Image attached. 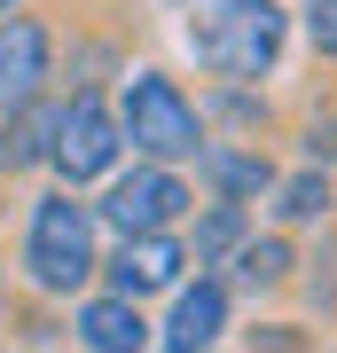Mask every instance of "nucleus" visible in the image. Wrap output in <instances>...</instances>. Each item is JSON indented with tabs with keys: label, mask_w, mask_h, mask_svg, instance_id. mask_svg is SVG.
<instances>
[{
	"label": "nucleus",
	"mask_w": 337,
	"mask_h": 353,
	"mask_svg": "<svg viewBox=\"0 0 337 353\" xmlns=\"http://www.w3.org/2000/svg\"><path fill=\"white\" fill-rule=\"evenodd\" d=\"M322 338H314L306 322H251V353H314Z\"/></svg>",
	"instance_id": "17"
},
{
	"label": "nucleus",
	"mask_w": 337,
	"mask_h": 353,
	"mask_svg": "<svg viewBox=\"0 0 337 353\" xmlns=\"http://www.w3.org/2000/svg\"><path fill=\"white\" fill-rule=\"evenodd\" d=\"M125 165V126H118V102L110 94H63V126H55V157L48 181L55 189H102Z\"/></svg>",
	"instance_id": "5"
},
{
	"label": "nucleus",
	"mask_w": 337,
	"mask_h": 353,
	"mask_svg": "<svg viewBox=\"0 0 337 353\" xmlns=\"http://www.w3.org/2000/svg\"><path fill=\"white\" fill-rule=\"evenodd\" d=\"M55 126H63V94L32 102V110H16V118H0V181L48 173V157H55Z\"/></svg>",
	"instance_id": "12"
},
{
	"label": "nucleus",
	"mask_w": 337,
	"mask_h": 353,
	"mask_svg": "<svg viewBox=\"0 0 337 353\" xmlns=\"http://www.w3.org/2000/svg\"><path fill=\"white\" fill-rule=\"evenodd\" d=\"M188 243L181 236H118L110 252H102V290H118V299L150 306V299H173L188 283Z\"/></svg>",
	"instance_id": "7"
},
{
	"label": "nucleus",
	"mask_w": 337,
	"mask_h": 353,
	"mask_svg": "<svg viewBox=\"0 0 337 353\" xmlns=\"http://www.w3.org/2000/svg\"><path fill=\"white\" fill-rule=\"evenodd\" d=\"M259 236V220H251V204H196V220L181 228L188 259H196V275H212V267H227L243 252V243Z\"/></svg>",
	"instance_id": "14"
},
{
	"label": "nucleus",
	"mask_w": 337,
	"mask_h": 353,
	"mask_svg": "<svg viewBox=\"0 0 337 353\" xmlns=\"http://www.w3.org/2000/svg\"><path fill=\"white\" fill-rule=\"evenodd\" d=\"M16 283L48 306H79L87 290H102V220L94 196L79 189H39L24 204V243H16Z\"/></svg>",
	"instance_id": "1"
},
{
	"label": "nucleus",
	"mask_w": 337,
	"mask_h": 353,
	"mask_svg": "<svg viewBox=\"0 0 337 353\" xmlns=\"http://www.w3.org/2000/svg\"><path fill=\"white\" fill-rule=\"evenodd\" d=\"M298 290H306V306L322 322H337V220L322 228V243H314V259L298 267Z\"/></svg>",
	"instance_id": "16"
},
{
	"label": "nucleus",
	"mask_w": 337,
	"mask_h": 353,
	"mask_svg": "<svg viewBox=\"0 0 337 353\" xmlns=\"http://www.w3.org/2000/svg\"><path fill=\"white\" fill-rule=\"evenodd\" d=\"M298 150H306V165H322V173L337 165V102H329V110H314L306 126H298Z\"/></svg>",
	"instance_id": "18"
},
{
	"label": "nucleus",
	"mask_w": 337,
	"mask_h": 353,
	"mask_svg": "<svg viewBox=\"0 0 337 353\" xmlns=\"http://www.w3.org/2000/svg\"><path fill=\"white\" fill-rule=\"evenodd\" d=\"M165 8H204V0H165Z\"/></svg>",
	"instance_id": "22"
},
{
	"label": "nucleus",
	"mask_w": 337,
	"mask_h": 353,
	"mask_svg": "<svg viewBox=\"0 0 337 353\" xmlns=\"http://www.w3.org/2000/svg\"><path fill=\"white\" fill-rule=\"evenodd\" d=\"M110 102H118V126H125V157H141V165H173V173H188V165L204 157V141H212L204 102L188 94L165 63H125Z\"/></svg>",
	"instance_id": "3"
},
{
	"label": "nucleus",
	"mask_w": 337,
	"mask_h": 353,
	"mask_svg": "<svg viewBox=\"0 0 337 353\" xmlns=\"http://www.w3.org/2000/svg\"><path fill=\"white\" fill-rule=\"evenodd\" d=\"M71 338H79V353H150L157 322H150V306L118 299V290H87L71 306Z\"/></svg>",
	"instance_id": "10"
},
{
	"label": "nucleus",
	"mask_w": 337,
	"mask_h": 353,
	"mask_svg": "<svg viewBox=\"0 0 337 353\" xmlns=\"http://www.w3.org/2000/svg\"><path fill=\"white\" fill-rule=\"evenodd\" d=\"M298 24H306V48L322 55V63H337V0H306Z\"/></svg>",
	"instance_id": "19"
},
{
	"label": "nucleus",
	"mask_w": 337,
	"mask_h": 353,
	"mask_svg": "<svg viewBox=\"0 0 337 353\" xmlns=\"http://www.w3.org/2000/svg\"><path fill=\"white\" fill-rule=\"evenodd\" d=\"M94 220L110 228V236H181L188 220H196V181L173 173V165H118L110 181H102L94 196Z\"/></svg>",
	"instance_id": "4"
},
{
	"label": "nucleus",
	"mask_w": 337,
	"mask_h": 353,
	"mask_svg": "<svg viewBox=\"0 0 337 353\" xmlns=\"http://www.w3.org/2000/svg\"><path fill=\"white\" fill-rule=\"evenodd\" d=\"M267 212H275L283 236H298V228H322L337 220V173H322V165H298V173H283L275 181V196H267Z\"/></svg>",
	"instance_id": "13"
},
{
	"label": "nucleus",
	"mask_w": 337,
	"mask_h": 353,
	"mask_svg": "<svg viewBox=\"0 0 337 353\" xmlns=\"http://www.w3.org/2000/svg\"><path fill=\"white\" fill-rule=\"evenodd\" d=\"M188 173H196L204 204H267L275 181H283V165L267 157L259 141H204V157L188 165Z\"/></svg>",
	"instance_id": "9"
},
{
	"label": "nucleus",
	"mask_w": 337,
	"mask_h": 353,
	"mask_svg": "<svg viewBox=\"0 0 337 353\" xmlns=\"http://www.w3.org/2000/svg\"><path fill=\"white\" fill-rule=\"evenodd\" d=\"M8 306H16V275L0 267V322H8Z\"/></svg>",
	"instance_id": "20"
},
{
	"label": "nucleus",
	"mask_w": 337,
	"mask_h": 353,
	"mask_svg": "<svg viewBox=\"0 0 337 353\" xmlns=\"http://www.w3.org/2000/svg\"><path fill=\"white\" fill-rule=\"evenodd\" d=\"M55 94V24L48 16H0V118Z\"/></svg>",
	"instance_id": "6"
},
{
	"label": "nucleus",
	"mask_w": 337,
	"mask_h": 353,
	"mask_svg": "<svg viewBox=\"0 0 337 353\" xmlns=\"http://www.w3.org/2000/svg\"><path fill=\"white\" fill-rule=\"evenodd\" d=\"M290 24H298V16H290L283 0H204V8H188L181 48L196 55V71L212 79V87H259V79H275V63H283Z\"/></svg>",
	"instance_id": "2"
},
{
	"label": "nucleus",
	"mask_w": 337,
	"mask_h": 353,
	"mask_svg": "<svg viewBox=\"0 0 337 353\" xmlns=\"http://www.w3.org/2000/svg\"><path fill=\"white\" fill-rule=\"evenodd\" d=\"M212 353H220V345H212Z\"/></svg>",
	"instance_id": "23"
},
{
	"label": "nucleus",
	"mask_w": 337,
	"mask_h": 353,
	"mask_svg": "<svg viewBox=\"0 0 337 353\" xmlns=\"http://www.w3.org/2000/svg\"><path fill=\"white\" fill-rule=\"evenodd\" d=\"M227 322H236V290H227V275H196L173 290V306H165L157 322V345L165 353H212L227 338Z\"/></svg>",
	"instance_id": "8"
},
{
	"label": "nucleus",
	"mask_w": 337,
	"mask_h": 353,
	"mask_svg": "<svg viewBox=\"0 0 337 353\" xmlns=\"http://www.w3.org/2000/svg\"><path fill=\"white\" fill-rule=\"evenodd\" d=\"M8 353H16V345H8Z\"/></svg>",
	"instance_id": "24"
},
{
	"label": "nucleus",
	"mask_w": 337,
	"mask_h": 353,
	"mask_svg": "<svg viewBox=\"0 0 337 353\" xmlns=\"http://www.w3.org/2000/svg\"><path fill=\"white\" fill-rule=\"evenodd\" d=\"M204 126H212V141H259L275 134V102H267L259 87H212L204 94Z\"/></svg>",
	"instance_id": "15"
},
{
	"label": "nucleus",
	"mask_w": 337,
	"mask_h": 353,
	"mask_svg": "<svg viewBox=\"0 0 337 353\" xmlns=\"http://www.w3.org/2000/svg\"><path fill=\"white\" fill-rule=\"evenodd\" d=\"M298 236H283V228H267V236H251L236 259H227V290L236 299H283V290H298Z\"/></svg>",
	"instance_id": "11"
},
{
	"label": "nucleus",
	"mask_w": 337,
	"mask_h": 353,
	"mask_svg": "<svg viewBox=\"0 0 337 353\" xmlns=\"http://www.w3.org/2000/svg\"><path fill=\"white\" fill-rule=\"evenodd\" d=\"M24 8H32V0H0V16H24Z\"/></svg>",
	"instance_id": "21"
}]
</instances>
